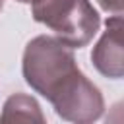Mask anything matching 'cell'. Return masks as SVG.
Returning <instances> with one entry per match:
<instances>
[{"label": "cell", "mask_w": 124, "mask_h": 124, "mask_svg": "<svg viewBox=\"0 0 124 124\" xmlns=\"http://www.w3.org/2000/svg\"><path fill=\"white\" fill-rule=\"evenodd\" d=\"M35 21L54 31L70 48H81L97 35L101 17L89 0H37L31 4Z\"/></svg>", "instance_id": "cell-2"}, {"label": "cell", "mask_w": 124, "mask_h": 124, "mask_svg": "<svg viewBox=\"0 0 124 124\" xmlns=\"http://www.w3.org/2000/svg\"><path fill=\"white\" fill-rule=\"evenodd\" d=\"M0 124H46V120L39 103L31 95L14 93L2 107Z\"/></svg>", "instance_id": "cell-4"}, {"label": "cell", "mask_w": 124, "mask_h": 124, "mask_svg": "<svg viewBox=\"0 0 124 124\" xmlns=\"http://www.w3.org/2000/svg\"><path fill=\"white\" fill-rule=\"evenodd\" d=\"M23 78L52 103L62 120L91 124L105 110L101 89L78 68L74 50L56 37L39 35L23 50Z\"/></svg>", "instance_id": "cell-1"}, {"label": "cell", "mask_w": 124, "mask_h": 124, "mask_svg": "<svg viewBox=\"0 0 124 124\" xmlns=\"http://www.w3.org/2000/svg\"><path fill=\"white\" fill-rule=\"evenodd\" d=\"M122 16H110L107 19V29L93 46L91 60L99 74L120 79L124 76V54H122Z\"/></svg>", "instance_id": "cell-3"}, {"label": "cell", "mask_w": 124, "mask_h": 124, "mask_svg": "<svg viewBox=\"0 0 124 124\" xmlns=\"http://www.w3.org/2000/svg\"><path fill=\"white\" fill-rule=\"evenodd\" d=\"M2 8H4V0H0V12H2Z\"/></svg>", "instance_id": "cell-7"}, {"label": "cell", "mask_w": 124, "mask_h": 124, "mask_svg": "<svg viewBox=\"0 0 124 124\" xmlns=\"http://www.w3.org/2000/svg\"><path fill=\"white\" fill-rule=\"evenodd\" d=\"M105 12H110L112 16H122V6L124 0H97Z\"/></svg>", "instance_id": "cell-5"}, {"label": "cell", "mask_w": 124, "mask_h": 124, "mask_svg": "<svg viewBox=\"0 0 124 124\" xmlns=\"http://www.w3.org/2000/svg\"><path fill=\"white\" fill-rule=\"evenodd\" d=\"M17 2H23V4H35L37 0H17Z\"/></svg>", "instance_id": "cell-6"}]
</instances>
